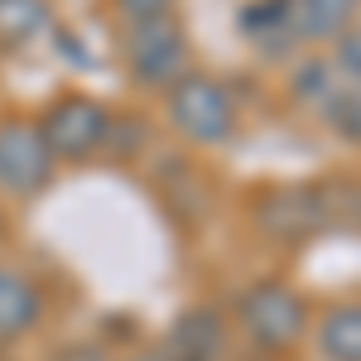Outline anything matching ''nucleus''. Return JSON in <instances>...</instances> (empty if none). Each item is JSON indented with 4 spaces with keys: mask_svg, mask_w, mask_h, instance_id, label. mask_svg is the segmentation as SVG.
Instances as JSON below:
<instances>
[{
    "mask_svg": "<svg viewBox=\"0 0 361 361\" xmlns=\"http://www.w3.org/2000/svg\"><path fill=\"white\" fill-rule=\"evenodd\" d=\"M54 361H116L102 342H68V347H58Z\"/></svg>",
    "mask_w": 361,
    "mask_h": 361,
    "instance_id": "nucleus-14",
    "label": "nucleus"
},
{
    "mask_svg": "<svg viewBox=\"0 0 361 361\" xmlns=\"http://www.w3.org/2000/svg\"><path fill=\"white\" fill-rule=\"evenodd\" d=\"M241 328L265 352H289L308 328V304L284 279H265L241 299Z\"/></svg>",
    "mask_w": 361,
    "mask_h": 361,
    "instance_id": "nucleus-5",
    "label": "nucleus"
},
{
    "mask_svg": "<svg viewBox=\"0 0 361 361\" xmlns=\"http://www.w3.org/2000/svg\"><path fill=\"white\" fill-rule=\"evenodd\" d=\"M333 222V207L328 193L313 188V183H294V188H275L255 202V226L265 236H275L284 246H299L308 236H318L323 226Z\"/></svg>",
    "mask_w": 361,
    "mask_h": 361,
    "instance_id": "nucleus-6",
    "label": "nucleus"
},
{
    "mask_svg": "<svg viewBox=\"0 0 361 361\" xmlns=\"http://www.w3.org/2000/svg\"><path fill=\"white\" fill-rule=\"evenodd\" d=\"M58 173L54 149L44 145L39 121H0V193L10 197H39Z\"/></svg>",
    "mask_w": 361,
    "mask_h": 361,
    "instance_id": "nucleus-4",
    "label": "nucleus"
},
{
    "mask_svg": "<svg viewBox=\"0 0 361 361\" xmlns=\"http://www.w3.org/2000/svg\"><path fill=\"white\" fill-rule=\"evenodd\" d=\"M130 361H169L164 352H140V357H130Z\"/></svg>",
    "mask_w": 361,
    "mask_h": 361,
    "instance_id": "nucleus-16",
    "label": "nucleus"
},
{
    "mask_svg": "<svg viewBox=\"0 0 361 361\" xmlns=\"http://www.w3.org/2000/svg\"><path fill=\"white\" fill-rule=\"evenodd\" d=\"M126 68L145 87H164L169 92L178 82L188 73V34L178 25V15L126 25Z\"/></svg>",
    "mask_w": 361,
    "mask_h": 361,
    "instance_id": "nucleus-2",
    "label": "nucleus"
},
{
    "mask_svg": "<svg viewBox=\"0 0 361 361\" xmlns=\"http://www.w3.org/2000/svg\"><path fill=\"white\" fill-rule=\"evenodd\" d=\"M169 361H226V323L217 308H193L183 313L164 342Z\"/></svg>",
    "mask_w": 361,
    "mask_h": 361,
    "instance_id": "nucleus-7",
    "label": "nucleus"
},
{
    "mask_svg": "<svg viewBox=\"0 0 361 361\" xmlns=\"http://www.w3.org/2000/svg\"><path fill=\"white\" fill-rule=\"evenodd\" d=\"M39 318H44V289L25 270L0 265V347L29 337L39 328Z\"/></svg>",
    "mask_w": 361,
    "mask_h": 361,
    "instance_id": "nucleus-8",
    "label": "nucleus"
},
{
    "mask_svg": "<svg viewBox=\"0 0 361 361\" xmlns=\"http://www.w3.org/2000/svg\"><path fill=\"white\" fill-rule=\"evenodd\" d=\"M0 231H5V222H0Z\"/></svg>",
    "mask_w": 361,
    "mask_h": 361,
    "instance_id": "nucleus-18",
    "label": "nucleus"
},
{
    "mask_svg": "<svg viewBox=\"0 0 361 361\" xmlns=\"http://www.w3.org/2000/svg\"><path fill=\"white\" fill-rule=\"evenodd\" d=\"M116 15H121L126 25L164 20V15H173V0H116Z\"/></svg>",
    "mask_w": 361,
    "mask_h": 361,
    "instance_id": "nucleus-13",
    "label": "nucleus"
},
{
    "mask_svg": "<svg viewBox=\"0 0 361 361\" xmlns=\"http://www.w3.org/2000/svg\"><path fill=\"white\" fill-rule=\"evenodd\" d=\"M39 130H44V145L54 149V159L82 164V159L106 149V140H111V111L102 102H92V97H58L54 106L44 111Z\"/></svg>",
    "mask_w": 361,
    "mask_h": 361,
    "instance_id": "nucleus-3",
    "label": "nucleus"
},
{
    "mask_svg": "<svg viewBox=\"0 0 361 361\" xmlns=\"http://www.w3.org/2000/svg\"><path fill=\"white\" fill-rule=\"evenodd\" d=\"M49 29V0H0V44L25 49Z\"/></svg>",
    "mask_w": 361,
    "mask_h": 361,
    "instance_id": "nucleus-11",
    "label": "nucleus"
},
{
    "mask_svg": "<svg viewBox=\"0 0 361 361\" xmlns=\"http://www.w3.org/2000/svg\"><path fill=\"white\" fill-rule=\"evenodd\" d=\"M357 222H361V197H357Z\"/></svg>",
    "mask_w": 361,
    "mask_h": 361,
    "instance_id": "nucleus-17",
    "label": "nucleus"
},
{
    "mask_svg": "<svg viewBox=\"0 0 361 361\" xmlns=\"http://www.w3.org/2000/svg\"><path fill=\"white\" fill-rule=\"evenodd\" d=\"M169 116H173L178 135L193 145H207V149H217L236 135V102L207 73H183L169 87Z\"/></svg>",
    "mask_w": 361,
    "mask_h": 361,
    "instance_id": "nucleus-1",
    "label": "nucleus"
},
{
    "mask_svg": "<svg viewBox=\"0 0 361 361\" xmlns=\"http://www.w3.org/2000/svg\"><path fill=\"white\" fill-rule=\"evenodd\" d=\"M318 352H323V361H361V299H347L323 313Z\"/></svg>",
    "mask_w": 361,
    "mask_h": 361,
    "instance_id": "nucleus-10",
    "label": "nucleus"
},
{
    "mask_svg": "<svg viewBox=\"0 0 361 361\" xmlns=\"http://www.w3.org/2000/svg\"><path fill=\"white\" fill-rule=\"evenodd\" d=\"M294 39H347V29L357 25L361 0H294Z\"/></svg>",
    "mask_w": 361,
    "mask_h": 361,
    "instance_id": "nucleus-9",
    "label": "nucleus"
},
{
    "mask_svg": "<svg viewBox=\"0 0 361 361\" xmlns=\"http://www.w3.org/2000/svg\"><path fill=\"white\" fill-rule=\"evenodd\" d=\"M323 111H328V126H333L347 145H361V87H342V92H333Z\"/></svg>",
    "mask_w": 361,
    "mask_h": 361,
    "instance_id": "nucleus-12",
    "label": "nucleus"
},
{
    "mask_svg": "<svg viewBox=\"0 0 361 361\" xmlns=\"http://www.w3.org/2000/svg\"><path fill=\"white\" fill-rule=\"evenodd\" d=\"M337 68H342V73H352V78H361V39H347V44H342Z\"/></svg>",
    "mask_w": 361,
    "mask_h": 361,
    "instance_id": "nucleus-15",
    "label": "nucleus"
}]
</instances>
